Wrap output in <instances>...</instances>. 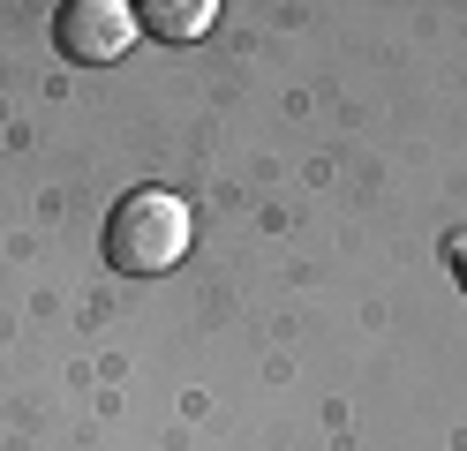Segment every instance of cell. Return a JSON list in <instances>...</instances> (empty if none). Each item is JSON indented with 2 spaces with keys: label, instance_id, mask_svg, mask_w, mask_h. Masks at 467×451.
<instances>
[{
  "label": "cell",
  "instance_id": "obj_2",
  "mask_svg": "<svg viewBox=\"0 0 467 451\" xmlns=\"http://www.w3.org/2000/svg\"><path fill=\"white\" fill-rule=\"evenodd\" d=\"M136 8H121V0H68L61 15H53V46H61L76 68H106V60H121L129 38H136Z\"/></svg>",
  "mask_w": 467,
  "mask_h": 451
},
{
  "label": "cell",
  "instance_id": "obj_4",
  "mask_svg": "<svg viewBox=\"0 0 467 451\" xmlns=\"http://www.w3.org/2000/svg\"><path fill=\"white\" fill-rule=\"evenodd\" d=\"M445 256H452V279H460V293H467V233L452 241V249H445Z\"/></svg>",
  "mask_w": 467,
  "mask_h": 451
},
{
  "label": "cell",
  "instance_id": "obj_3",
  "mask_svg": "<svg viewBox=\"0 0 467 451\" xmlns=\"http://www.w3.org/2000/svg\"><path fill=\"white\" fill-rule=\"evenodd\" d=\"M212 0H151V8H136V23L151 30V38H166V46H189V38H203L212 30Z\"/></svg>",
  "mask_w": 467,
  "mask_h": 451
},
{
  "label": "cell",
  "instance_id": "obj_1",
  "mask_svg": "<svg viewBox=\"0 0 467 451\" xmlns=\"http://www.w3.org/2000/svg\"><path fill=\"white\" fill-rule=\"evenodd\" d=\"M106 256L113 271H129V279H159L189 256V203L173 189H136L113 203L106 219Z\"/></svg>",
  "mask_w": 467,
  "mask_h": 451
}]
</instances>
